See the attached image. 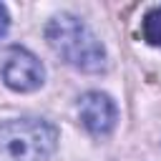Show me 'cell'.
Segmentation results:
<instances>
[{
  "mask_svg": "<svg viewBox=\"0 0 161 161\" xmlns=\"http://www.w3.org/2000/svg\"><path fill=\"white\" fill-rule=\"evenodd\" d=\"M141 33H143V40L151 43V45H161V5L148 10L143 15V23H141Z\"/></svg>",
  "mask_w": 161,
  "mask_h": 161,
  "instance_id": "obj_5",
  "label": "cell"
},
{
  "mask_svg": "<svg viewBox=\"0 0 161 161\" xmlns=\"http://www.w3.org/2000/svg\"><path fill=\"white\" fill-rule=\"evenodd\" d=\"M0 75H3L8 88L28 93V91H35V88L43 86L45 70H43V63L30 50L15 45V48H10L5 53L3 65H0Z\"/></svg>",
  "mask_w": 161,
  "mask_h": 161,
  "instance_id": "obj_3",
  "label": "cell"
},
{
  "mask_svg": "<svg viewBox=\"0 0 161 161\" xmlns=\"http://www.w3.org/2000/svg\"><path fill=\"white\" fill-rule=\"evenodd\" d=\"M78 116L93 136H106L116 126V106L106 93L91 91L78 101Z\"/></svg>",
  "mask_w": 161,
  "mask_h": 161,
  "instance_id": "obj_4",
  "label": "cell"
},
{
  "mask_svg": "<svg viewBox=\"0 0 161 161\" xmlns=\"http://www.w3.org/2000/svg\"><path fill=\"white\" fill-rule=\"evenodd\" d=\"M8 28H10V18H8V10H5V5H0V38L8 33Z\"/></svg>",
  "mask_w": 161,
  "mask_h": 161,
  "instance_id": "obj_6",
  "label": "cell"
},
{
  "mask_svg": "<svg viewBox=\"0 0 161 161\" xmlns=\"http://www.w3.org/2000/svg\"><path fill=\"white\" fill-rule=\"evenodd\" d=\"M45 40L68 65L78 70L98 73L106 68V50L101 40L75 15H55L45 28Z\"/></svg>",
  "mask_w": 161,
  "mask_h": 161,
  "instance_id": "obj_1",
  "label": "cell"
},
{
  "mask_svg": "<svg viewBox=\"0 0 161 161\" xmlns=\"http://www.w3.org/2000/svg\"><path fill=\"white\" fill-rule=\"evenodd\" d=\"M58 143V128L40 118L0 123V161H45Z\"/></svg>",
  "mask_w": 161,
  "mask_h": 161,
  "instance_id": "obj_2",
  "label": "cell"
}]
</instances>
